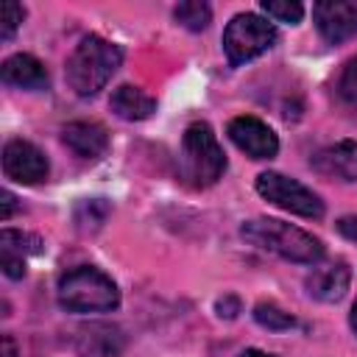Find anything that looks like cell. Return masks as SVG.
I'll return each instance as SVG.
<instances>
[{
	"label": "cell",
	"mask_w": 357,
	"mask_h": 357,
	"mask_svg": "<svg viewBox=\"0 0 357 357\" xmlns=\"http://www.w3.org/2000/svg\"><path fill=\"white\" fill-rule=\"evenodd\" d=\"M240 237L268 254H276L287 262L318 265L324 259V243L310 231L276 220V218H251L240 226Z\"/></svg>",
	"instance_id": "1"
},
{
	"label": "cell",
	"mask_w": 357,
	"mask_h": 357,
	"mask_svg": "<svg viewBox=\"0 0 357 357\" xmlns=\"http://www.w3.org/2000/svg\"><path fill=\"white\" fill-rule=\"evenodd\" d=\"M120 64L123 47L98 33H89L75 45V50L67 59V84L75 95L92 98L109 84Z\"/></svg>",
	"instance_id": "2"
},
{
	"label": "cell",
	"mask_w": 357,
	"mask_h": 357,
	"mask_svg": "<svg viewBox=\"0 0 357 357\" xmlns=\"http://www.w3.org/2000/svg\"><path fill=\"white\" fill-rule=\"evenodd\" d=\"M56 296L67 312H109L120 304L114 279L95 265H75L61 273Z\"/></svg>",
	"instance_id": "3"
},
{
	"label": "cell",
	"mask_w": 357,
	"mask_h": 357,
	"mask_svg": "<svg viewBox=\"0 0 357 357\" xmlns=\"http://www.w3.org/2000/svg\"><path fill=\"white\" fill-rule=\"evenodd\" d=\"M184 184L204 190L212 187L226 173V153L209 123L195 120L184 128L181 137V162H178Z\"/></svg>",
	"instance_id": "4"
},
{
	"label": "cell",
	"mask_w": 357,
	"mask_h": 357,
	"mask_svg": "<svg viewBox=\"0 0 357 357\" xmlns=\"http://www.w3.org/2000/svg\"><path fill=\"white\" fill-rule=\"evenodd\" d=\"M276 39H279V33H276L273 22H268L259 14L243 11V14H234L229 20V25L223 28V53L231 67H240V64L262 56L265 50H271Z\"/></svg>",
	"instance_id": "5"
},
{
	"label": "cell",
	"mask_w": 357,
	"mask_h": 357,
	"mask_svg": "<svg viewBox=\"0 0 357 357\" xmlns=\"http://www.w3.org/2000/svg\"><path fill=\"white\" fill-rule=\"evenodd\" d=\"M257 192L284 209V212H293V215H301V218H310V220H318L324 218V201L318 192H312L310 187H304L301 181L284 176V173H276V170H265L257 176Z\"/></svg>",
	"instance_id": "6"
},
{
	"label": "cell",
	"mask_w": 357,
	"mask_h": 357,
	"mask_svg": "<svg viewBox=\"0 0 357 357\" xmlns=\"http://www.w3.org/2000/svg\"><path fill=\"white\" fill-rule=\"evenodd\" d=\"M226 134L251 159H273L279 153V137L273 134V128L268 123H262L254 114H240V117L229 120Z\"/></svg>",
	"instance_id": "7"
},
{
	"label": "cell",
	"mask_w": 357,
	"mask_h": 357,
	"mask_svg": "<svg viewBox=\"0 0 357 357\" xmlns=\"http://www.w3.org/2000/svg\"><path fill=\"white\" fill-rule=\"evenodd\" d=\"M3 173L17 184H39L47 178V156L28 139H8L3 145Z\"/></svg>",
	"instance_id": "8"
},
{
	"label": "cell",
	"mask_w": 357,
	"mask_h": 357,
	"mask_svg": "<svg viewBox=\"0 0 357 357\" xmlns=\"http://www.w3.org/2000/svg\"><path fill=\"white\" fill-rule=\"evenodd\" d=\"M312 20L324 42L340 45L357 36V0H321L312 6Z\"/></svg>",
	"instance_id": "9"
},
{
	"label": "cell",
	"mask_w": 357,
	"mask_h": 357,
	"mask_svg": "<svg viewBox=\"0 0 357 357\" xmlns=\"http://www.w3.org/2000/svg\"><path fill=\"white\" fill-rule=\"evenodd\" d=\"M126 335L117 324L89 321L75 329V351L78 357H123Z\"/></svg>",
	"instance_id": "10"
},
{
	"label": "cell",
	"mask_w": 357,
	"mask_h": 357,
	"mask_svg": "<svg viewBox=\"0 0 357 357\" xmlns=\"http://www.w3.org/2000/svg\"><path fill=\"white\" fill-rule=\"evenodd\" d=\"M310 167L326 178L357 181V139H340L310 156Z\"/></svg>",
	"instance_id": "11"
},
{
	"label": "cell",
	"mask_w": 357,
	"mask_h": 357,
	"mask_svg": "<svg viewBox=\"0 0 357 357\" xmlns=\"http://www.w3.org/2000/svg\"><path fill=\"white\" fill-rule=\"evenodd\" d=\"M349 282H351V268L349 262L343 259H335L329 265H321V268H312V273L304 279V287L307 293L315 298V301H340L349 290Z\"/></svg>",
	"instance_id": "12"
},
{
	"label": "cell",
	"mask_w": 357,
	"mask_h": 357,
	"mask_svg": "<svg viewBox=\"0 0 357 357\" xmlns=\"http://www.w3.org/2000/svg\"><path fill=\"white\" fill-rule=\"evenodd\" d=\"M61 139L81 159H98L109 148V131L100 123H92V120L67 123L64 131H61Z\"/></svg>",
	"instance_id": "13"
},
{
	"label": "cell",
	"mask_w": 357,
	"mask_h": 357,
	"mask_svg": "<svg viewBox=\"0 0 357 357\" xmlns=\"http://www.w3.org/2000/svg\"><path fill=\"white\" fill-rule=\"evenodd\" d=\"M0 78L17 89H47L50 75L45 64L31 53H14L0 64Z\"/></svg>",
	"instance_id": "14"
},
{
	"label": "cell",
	"mask_w": 357,
	"mask_h": 357,
	"mask_svg": "<svg viewBox=\"0 0 357 357\" xmlns=\"http://www.w3.org/2000/svg\"><path fill=\"white\" fill-rule=\"evenodd\" d=\"M109 106L112 112L120 117V120H145L156 112V98H151L148 92H142L139 86H131V84H120L112 98H109Z\"/></svg>",
	"instance_id": "15"
},
{
	"label": "cell",
	"mask_w": 357,
	"mask_h": 357,
	"mask_svg": "<svg viewBox=\"0 0 357 357\" xmlns=\"http://www.w3.org/2000/svg\"><path fill=\"white\" fill-rule=\"evenodd\" d=\"M109 212H112V206H109L106 198H84V201L75 206L73 220H75V226H78L81 231H98V229L106 223Z\"/></svg>",
	"instance_id": "16"
},
{
	"label": "cell",
	"mask_w": 357,
	"mask_h": 357,
	"mask_svg": "<svg viewBox=\"0 0 357 357\" xmlns=\"http://www.w3.org/2000/svg\"><path fill=\"white\" fill-rule=\"evenodd\" d=\"M42 248H45V243L31 231H20V229H3L0 231V251L28 257V254H42Z\"/></svg>",
	"instance_id": "17"
},
{
	"label": "cell",
	"mask_w": 357,
	"mask_h": 357,
	"mask_svg": "<svg viewBox=\"0 0 357 357\" xmlns=\"http://www.w3.org/2000/svg\"><path fill=\"white\" fill-rule=\"evenodd\" d=\"M173 17L187 31H204L212 22V8L206 3H201V0H187V3H178L173 8Z\"/></svg>",
	"instance_id": "18"
},
{
	"label": "cell",
	"mask_w": 357,
	"mask_h": 357,
	"mask_svg": "<svg viewBox=\"0 0 357 357\" xmlns=\"http://www.w3.org/2000/svg\"><path fill=\"white\" fill-rule=\"evenodd\" d=\"M254 321L271 332H287L296 326V318L290 312H284L282 307H276L273 301H259L254 307Z\"/></svg>",
	"instance_id": "19"
},
{
	"label": "cell",
	"mask_w": 357,
	"mask_h": 357,
	"mask_svg": "<svg viewBox=\"0 0 357 357\" xmlns=\"http://www.w3.org/2000/svg\"><path fill=\"white\" fill-rule=\"evenodd\" d=\"M259 8H262L271 20L287 22V25H296V22H301V17H304V6H301L298 0H262Z\"/></svg>",
	"instance_id": "20"
},
{
	"label": "cell",
	"mask_w": 357,
	"mask_h": 357,
	"mask_svg": "<svg viewBox=\"0 0 357 357\" xmlns=\"http://www.w3.org/2000/svg\"><path fill=\"white\" fill-rule=\"evenodd\" d=\"M22 20H25V8H22L17 0H6V3L0 6V39H3V42L14 39V33H17V28L22 25Z\"/></svg>",
	"instance_id": "21"
},
{
	"label": "cell",
	"mask_w": 357,
	"mask_h": 357,
	"mask_svg": "<svg viewBox=\"0 0 357 357\" xmlns=\"http://www.w3.org/2000/svg\"><path fill=\"white\" fill-rule=\"evenodd\" d=\"M335 89H337V95H340L346 103H357V56L343 64Z\"/></svg>",
	"instance_id": "22"
},
{
	"label": "cell",
	"mask_w": 357,
	"mask_h": 357,
	"mask_svg": "<svg viewBox=\"0 0 357 357\" xmlns=\"http://www.w3.org/2000/svg\"><path fill=\"white\" fill-rule=\"evenodd\" d=\"M0 268H3V273H6L8 279H22V276H25V257L0 251Z\"/></svg>",
	"instance_id": "23"
},
{
	"label": "cell",
	"mask_w": 357,
	"mask_h": 357,
	"mask_svg": "<svg viewBox=\"0 0 357 357\" xmlns=\"http://www.w3.org/2000/svg\"><path fill=\"white\" fill-rule=\"evenodd\" d=\"M215 310L220 318H234L240 312V301H237V296H223V298H218Z\"/></svg>",
	"instance_id": "24"
},
{
	"label": "cell",
	"mask_w": 357,
	"mask_h": 357,
	"mask_svg": "<svg viewBox=\"0 0 357 357\" xmlns=\"http://www.w3.org/2000/svg\"><path fill=\"white\" fill-rule=\"evenodd\" d=\"M335 226H337V231H340L346 240L357 243V218H354V215H346V218H340Z\"/></svg>",
	"instance_id": "25"
},
{
	"label": "cell",
	"mask_w": 357,
	"mask_h": 357,
	"mask_svg": "<svg viewBox=\"0 0 357 357\" xmlns=\"http://www.w3.org/2000/svg\"><path fill=\"white\" fill-rule=\"evenodd\" d=\"M0 198H3V201H0V220H8V218L17 212V198L11 195V190H3Z\"/></svg>",
	"instance_id": "26"
},
{
	"label": "cell",
	"mask_w": 357,
	"mask_h": 357,
	"mask_svg": "<svg viewBox=\"0 0 357 357\" xmlns=\"http://www.w3.org/2000/svg\"><path fill=\"white\" fill-rule=\"evenodd\" d=\"M3 357H17V346H14V337L11 335H3Z\"/></svg>",
	"instance_id": "27"
},
{
	"label": "cell",
	"mask_w": 357,
	"mask_h": 357,
	"mask_svg": "<svg viewBox=\"0 0 357 357\" xmlns=\"http://www.w3.org/2000/svg\"><path fill=\"white\" fill-rule=\"evenodd\" d=\"M240 357H273V354H268V351H259V349H245Z\"/></svg>",
	"instance_id": "28"
},
{
	"label": "cell",
	"mask_w": 357,
	"mask_h": 357,
	"mask_svg": "<svg viewBox=\"0 0 357 357\" xmlns=\"http://www.w3.org/2000/svg\"><path fill=\"white\" fill-rule=\"evenodd\" d=\"M349 324H351V329H354V335H357V301H354V307H351V312H349Z\"/></svg>",
	"instance_id": "29"
}]
</instances>
